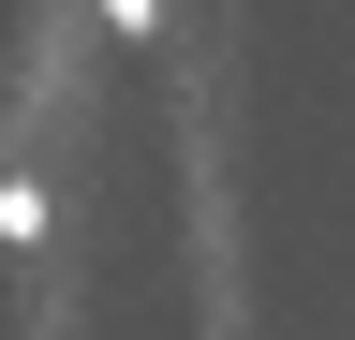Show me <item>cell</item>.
<instances>
[{
	"label": "cell",
	"mask_w": 355,
	"mask_h": 340,
	"mask_svg": "<svg viewBox=\"0 0 355 340\" xmlns=\"http://www.w3.org/2000/svg\"><path fill=\"white\" fill-rule=\"evenodd\" d=\"M104 30H119V45H148V30H163V0H104Z\"/></svg>",
	"instance_id": "obj_1"
}]
</instances>
